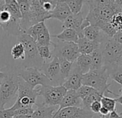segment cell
Listing matches in <instances>:
<instances>
[{
  "label": "cell",
  "instance_id": "1",
  "mask_svg": "<svg viewBox=\"0 0 122 118\" xmlns=\"http://www.w3.org/2000/svg\"><path fill=\"white\" fill-rule=\"evenodd\" d=\"M84 3L89 7L88 13L85 19L90 25L97 26L100 29L106 23L110 22L114 15L122 12L116 0H93L84 1Z\"/></svg>",
  "mask_w": 122,
  "mask_h": 118
},
{
  "label": "cell",
  "instance_id": "2",
  "mask_svg": "<svg viewBox=\"0 0 122 118\" xmlns=\"http://www.w3.org/2000/svg\"><path fill=\"white\" fill-rule=\"evenodd\" d=\"M4 77L0 81V109H5V105L10 102L18 91V69L7 66L2 69Z\"/></svg>",
  "mask_w": 122,
  "mask_h": 118
},
{
  "label": "cell",
  "instance_id": "3",
  "mask_svg": "<svg viewBox=\"0 0 122 118\" xmlns=\"http://www.w3.org/2000/svg\"><path fill=\"white\" fill-rule=\"evenodd\" d=\"M102 48L103 66L108 74L118 68H122V45L113 38H108L101 45Z\"/></svg>",
  "mask_w": 122,
  "mask_h": 118
},
{
  "label": "cell",
  "instance_id": "4",
  "mask_svg": "<svg viewBox=\"0 0 122 118\" xmlns=\"http://www.w3.org/2000/svg\"><path fill=\"white\" fill-rule=\"evenodd\" d=\"M108 72L106 69L103 66L99 69L91 70L87 74L83 75L82 85H86L93 88L101 95L104 96L105 94L110 93L118 97V94H115L109 89L111 84L108 83Z\"/></svg>",
  "mask_w": 122,
  "mask_h": 118
},
{
  "label": "cell",
  "instance_id": "5",
  "mask_svg": "<svg viewBox=\"0 0 122 118\" xmlns=\"http://www.w3.org/2000/svg\"><path fill=\"white\" fill-rule=\"evenodd\" d=\"M37 97L38 93L37 89L30 86L19 76L17 97L14 105L8 109L11 111H15L22 108L33 107L34 104H36Z\"/></svg>",
  "mask_w": 122,
  "mask_h": 118
},
{
  "label": "cell",
  "instance_id": "6",
  "mask_svg": "<svg viewBox=\"0 0 122 118\" xmlns=\"http://www.w3.org/2000/svg\"><path fill=\"white\" fill-rule=\"evenodd\" d=\"M17 38L18 42L21 43L25 48L26 64L24 67H34L40 70L45 62L38 54L37 45L34 40L25 32H22Z\"/></svg>",
  "mask_w": 122,
  "mask_h": 118
},
{
  "label": "cell",
  "instance_id": "7",
  "mask_svg": "<svg viewBox=\"0 0 122 118\" xmlns=\"http://www.w3.org/2000/svg\"><path fill=\"white\" fill-rule=\"evenodd\" d=\"M20 21L13 17L8 7L5 4V1H0V26L9 35L18 37L23 30L20 27Z\"/></svg>",
  "mask_w": 122,
  "mask_h": 118
},
{
  "label": "cell",
  "instance_id": "8",
  "mask_svg": "<svg viewBox=\"0 0 122 118\" xmlns=\"http://www.w3.org/2000/svg\"><path fill=\"white\" fill-rule=\"evenodd\" d=\"M36 89L43 99L42 104L50 107L60 105L67 91L63 86H40Z\"/></svg>",
  "mask_w": 122,
  "mask_h": 118
},
{
  "label": "cell",
  "instance_id": "9",
  "mask_svg": "<svg viewBox=\"0 0 122 118\" xmlns=\"http://www.w3.org/2000/svg\"><path fill=\"white\" fill-rule=\"evenodd\" d=\"M54 47L52 51V58L57 57L58 58L66 59L71 63H73L81 55L77 43L71 42L58 41L57 43H52Z\"/></svg>",
  "mask_w": 122,
  "mask_h": 118
},
{
  "label": "cell",
  "instance_id": "10",
  "mask_svg": "<svg viewBox=\"0 0 122 118\" xmlns=\"http://www.w3.org/2000/svg\"><path fill=\"white\" fill-rule=\"evenodd\" d=\"M18 76L33 88L37 86H52L50 81L37 68L24 67L18 69Z\"/></svg>",
  "mask_w": 122,
  "mask_h": 118
},
{
  "label": "cell",
  "instance_id": "11",
  "mask_svg": "<svg viewBox=\"0 0 122 118\" xmlns=\"http://www.w3.org/2000/svg\"><path fill=\"white\" fill-rule=\"evenodd\" d=\"M40 71L50 81L52 86H62L63 81L60 76V61L57 57H53L52 61L44 63Z\"/></svg>",
  "mask_w": 122,
  "mask_h": 118
},
{
  "label": "cell",
  "instance_id": "12",
  "mask_svg": "<svg viewBox=\"0 0 122 118\" xmlns=\"http://www.w3.org/2000/svg\"><path fill=\"white\" fill-rule=\"evenodd\" d=\"M90 25V23L83 18L82 12H80L76 15L71 14L63 22V28H69L74 30L78 35V38L84 37L83 35V30L88 26Z\"/></svg>",
  "mask_w": 122,
  "mask_h": 118
},
{
  "label": "cell",
  "instance_id": "13",
  "mask_svg": "<svg viewBox=\"0 0 122 118\" xmlns=\"http://www.w3.org/2000/svg\"><path fill=\"white\" fill-rule=\"evenodd\" d=\"M93 113L83 107H71L56 112L53 118H93Z\"/></svg>",
  "mask_w": 122,
  "mask_h": 118
},
{
  "label": "cell",
  "instance_id": "14",
  "mask_svg": "<svg viewBox=\"0 0 122 118\" xmlns=\"http://www.w3.org/2000/svg\"><path fill=\"white\" fill-rule=\"evenodd\" d=\"M50 13L47 12L42 7L40 0H30V22L31 27L45 22V20L50 19Z\"/></svg>",
  "mask_w": 122,
  "mask_h": 118
},
{
  "label": "cell",
  "instance_id": "15",
  "mask_svg": "<svg viewBox=\"0 0 122 118\" xmlns=\"http://www.w3.org/2000/svg\"><path fill=\"white\" fill-rule=\"evenodd\" d=\"M83 74L81 73L78 68L76 66L75 63H73L72 69L69 76L63 84V86L68 90L77 91L82 86Z\"/></svg>",
  "mask_w": 122,
  "mask_h": 118
},
{
  "label": "cell",
  "instance_id": "16",
  "mask_svg": "<svg viewBox=\"0 0 122 118\" xmlns=\"http://www.w3.org/2000/svg\"><path fill=\"white\" fill-rule=\"evenodd\" d=\"M83 35L84 38L88 40L97 42L100 44H102L109 38L98 27L91 25L86 27L83 30Z\"/></svg>",
  "mask_w": 122,
  "mask_h": 118
},
{
  "label": "cell",
  "instance_id": "17",
  "mask_svg": "<svg viewBox=\"0 0 122 118\" xmlns=\"http://www.w3.org/2000/svg\"><path fill=\"white\" fill-rule=\"evenodd\" d=\"M71 107H83L82 100L78 97L76 91L68 90L60 104L59 108L56 112H58L64 108Z\"/></svg>",
  "mask_w": 122,
  "mask_h": 118
},
{
  "label": "cell",
  "instance_id": "18",
  "mask_svg": "<svg viewBox=\"0 0 122 118\" xmlns=\"http://www.w3.org/2000/svg\"><path fill=\"white\" fill-rule=\"evenodd\" d=\"M72 13L66 2L59 0V1L57 2V5L54 10L50 14V19H55L60 20L62 22H64V21Z\"/></svg>",
  "mask_w": 122,
  "mask_h": 118
},
{
  "label": "cell",
  "instance_id": "19",
  "mask_svg": "<svg viewBox=\"0 0 122 118\" xmlns=\"http://www.w3.org/2000/svg\"><path fill=\"white\" fill-rule=\"evenodd\" d=\"M17 3L22 15V19L20 21V27L23 32L27 30L31 27L30 22V0H17Z\"/></svg>",
  "mask_w": 122,
  "mask_h": 118
},
{
  "label": "cell",
  "instance_id": "20",
  "mask_svg": "<svg viewBox=\"0 0 122 118\" xmlns=\"http://www.w3.org/2000/svg\"><path fill=\"white\" fill-rule=\"evenodd\" d=\"M77 45L78 47V50L81 54H84V55H91L94 50L100 47L101 44L94 42V41H91L86 39V38H78V40L77 42Z\"/></svg>",
  "mask_w": 122,
  "mask_h": 118
},
{
  "label": "cell",
  "instance_id": "21",
  "mask_svg": "<svg viewBox=\"0 0 122 118\" xmlns=\"http://www.w3.org/2000/svg\"><path fill=\"white\" fill-rule=\"evenodd\" d=\"M37 109L34 110L32 118H53L56 109L54 107L45 105L44 104H36Z\"/></svg>",
  "mask_w": 122,
  "mask_h": 118
},
{
  "label": "cell",
  "instance_id": "22",
  "mask_svg": "<svg viewBox=\"0 0 122 118\" xmlns=\"http://www.w3.org/2000/svg\"><path fill=\"white\" fill-rule=\"evenodd\" d=\"M74 63L83 75L87 74L91 69L92 62L90 55L81 54Z\"/></svg>",
  "mask_w": 122,
  "mask_h": 118
},
{
  "label": "cell",
  "instance_id": "23",
  "mask_svg": "<svg viewBox=\"0 0 122 118\" xmlns=\"http://www.w3.org/2000/svg\"><path fill=\"white\" fill-rule=\"evenodd\" d=\"M52 38H56L60 41L63 42H71L77 43L78 40V33L73 29L69 28H64L62 32L57 35H52Z\"/></svg>",
  "mask_w": 122,
  "mask_h": 118
},
{
  "label": "cell",
  "instance_id": "24",
  "mask_svg": "<svg viewBox=\"0 0 122 118\" xmlns=\"http://www.w3.org/2000/svg\"><path fill=\"white\" fill-rule=\"evenodd\" d=\"M91 58V69H99L103 66V58L102 53V48L100 45L98 48L94 50L93 53L90 55Z\"/></svg>",
  "mask_w": 122,
  "mask_h": 118
},
{
  "label": "cell",
  "instance_id": "25",
  "mask_svg": "<svg viewBox=\"0 0 122 118\" xmlns=\"http://www.w3.org/2000/svg\"><path fill=\"white\" fill-rule=\"evenodd\" d=\"M58 59L60 61V76H61V79L63 81V84L64 81L67 79V78L71 74L73 63L69 62L66 59H64V58H58Z\"/></svg>",
  "mask_w": 122,
  "mask_h": 118
},
{
  "label": "cell",
  "instance_id": "26",
  "mask_svg": "<svg viewBox=\"0 0 122 118\" xmlns=\"http://www.w3.org/2000/svg\"><path fill=\"white\" fill-rule=\"evenodd\" d=\"M35 43L37 46H50L52 45L51 42V35L47 27L38 35L36 38Z\"/></svg>",
  "mask_w": 122,
  "mask_h": 118
},
{
  "label": "cell",
  "instance_id": "27",
  "mask_svg": "<svg viewBox=\"0 0 122 118\" xmlns=\"http://www.w3.org/2000/svg\"><path fill=\"white\" fill-rule=\"evenodd\" d=\"M5 4L15 18L21 20L22 15L17 0H5Z\"/></svg>",
  "mask_w": 122,
  "mask_h": 118
},
{
  "label": "cell",
  "instance_id": "28",
  "mask_svg": "<svg viewBox=\"0 0 122 118\" xmlns=\"http://www.w3.org/2000/svg\"><path fill=\"white\" fill-rule=\"evenodd\" d=\"M45 27H46V25H45V22H42L37 23V24L30 27L29 29H27V30H25L23 32H25L27 35H30L34 40V41L35 42L37 37L45 29Z\"/></svg>",
  "mask_w": 122,
  "mask_h": 118
},
{
  "label": "cell",
  "instance_id": "29",
  "mask_svg": "<svg viewBox=\"0 0 122 118\" xmlns=\"http://www.w3.org/2000/svg\"><path fill=\"white\" fill-rule=\"evenodd\" d=\"M11 54L12 58L15 60L17 59H21V60H25V48L21 43H16L11 50Z\"/></svg>",
  "mask_w": 122,
  "mask_h": 118
},
{
  "label": "cell",
  "instance_id": "30",
  "mask_svg": "<svg viewBox=\"0 0 122 118\" xmlns=\"http://www.w3.org/2000/svg\"><path fill=\"white\" fill-rule=\"evenodd\" d=\"M65 2L68 6L72 14L76 15L81 12V9L84 4V1H82V0H66Z\"/></svg>",
  "mask_w": 122,
  "mask_h": 118
},
{
  "label": "cell",
  "instance_id": "31",
  "mask_svg": "<svg viewBox=\"0 0 122 118\" xmlns=\"http://www.w3.org/2000/svg\"><path fill=\"white\" fill-rule=\"evenodd\" d=\"M103 95H101V94H99L98 91L96 92V93H93V94H90L89 96L85 97L84 99H82V105H83V108L86 109H88V110H91L90 109V106L91 104L96 102V101H101V97H103Z\"/></svg>",
  "mask_w": 122,
  "mask_h": 118
},
{
  "label": "cell",
  "instance_id": "32",
  "mask_svg": "<svg viewBox=\"0 0 122 118\" xmlns=\"http://www.w3.org/2000/svg\"><path fill=\"white\" fill-rule=\"evenodd\" d=\"M37 52L40 58L45 63L46 61L52 58V51L50 50V46H37Z\"/></svg>",
  "mask_w": 122,
  "mask_h": 118
},
{
  "label": "cell",
  "instance_id": "33",
  "mask_svg": "<svg viewBox=\"0 0 122 118\" xmlns=\"http://www.w3.org/2000/svg\"><path fill=\"white\" fill-rule=\"evenodd\" d=\"M100 102L101 104V106L105 107L106 109H107L109 112L116 109V102L115 99H112V98H109V97L103 96L101 97Z\"/></svg>",
  "mask_w": 122,
  "mask_h": 118
},
{
  "label": "cell",
  "instance_id": "34",
  "mask_svg": "<svg viewBox=\"0 0 122 118\" xmlns=\"http://www.w3.org/2000/svg\"><path fill=\"white\" fill-rule=\"evenodd\" d=\"M78 97H80V99L82 100L83 99H84L85 97L89 96L91 94L96 93L97 92V91L96 89H94L93 88L88 86H86V85H82L77 91H76Z\"/></svg>",
  "mask_w": 122,
  "mask_h": 118
},
{
  "label": "cell",
  "instance_id": "35",
  "mask_svg": "<svg viewBox=\"0 0 122 118\" xmlns=\"http://www.w3.org/2000/svg\"><path fill=\"white\" fill-rule=\"evenodd\" d=\"M113 28L118 31H122V12L114 15L110 21Z\"/></svg>",
  "mask_w": 122,
  "mask_h": 118
},
{
  "label": "cell",
  "instance_id": "36",
  "mask_svg": "<svg viewBox=\"0 0 122 118\" xmlns=\"http://www.w3.org/2000/svg\"><path fill=\"white\" fill-rule=\"evenodd\" d=\"M40 2L44 10L51 14L56 6L57 1L56 0H40Z\"/></svg>",
  "mask_w": 122,
  "mask_h": 118
},
{
  "label": "cell",
  "instance_id": "37",
  "mask_svg": "<svg viewBox=\"0 0 122 118\" xmlns=\"http://www.w3.org/2000/svg\"><path fill=\"white\" fill-rule=\"evenodd\" d=\"M109 77L118 84L122 85V68H118L111 72L109 74Z\"/></svg>",
  "mask_w": 122,
  "mask_h": 118
},
{
  "label": "cell",
  "instance_id": "38",
  "mask_svg": "<svg viewBox=\"0 0 122 118\" xmlns=\"http://www.w3.org/2000/svg\"><path fill=\"white\" fill-rule=\"evenodd\" d=\"M14 116V111H11L9 109H0V118H12Z\"/></svg>",
  "mask_w": 122,
  "mask_h": 118
},
{
  "label": "cell",
  "instance_id": "39",
  "mask_svg": "<svg viewBox=\"0 0 122 118\" xmlns=\"http://www.w3.org/2000/svg\"><path fill=\"white\" fill-rule=\"evenodd\" d=\"M101 104L100 101H96L93 102L90 106V109L93 114H98L101 108Z\"/></svg>",
  "mask_w": 122,
  "mask_h": 118
},
{
  "label": "cell",
  "instance_id": "40",
  "mask_svg": "<svg viewBox=\"0 0 122 118\" xmlns=\"http://www.w3.org/2000/svg\"><path fill=\"white\" fill-rule=\"evenodd\" d=\"M113 38L117 43H118L121 45H122V31H118V32H116V33L114 35V36L113 37Z\"/></svg>",
  "mask_w": 122,
  "mask_h": 118
},
{
  "label": "cell",
  "instance_id": "41",
  "mask_svg": "<svg viewBox=\"0 0 122 118\" xmlns=\"http://www.w3.org/2000/svg\"><path fill=\"white\" fill-rule=\"evenodd\" d=\"M108 118H122L121 117V114H118L116 111V109L109 112V114H108Z\"/></svg>",
  "mask_w": 122,
  "mask_h": 118
},
{
  "label": "cell",
  "instance_id": "42",
  "mask_svg": "<svg viewBox=\"0 0 122 118\" xmlns=\"http://www.w3.org/2000/svg\"><path fill=\"white\" fill-rule=\"evenodd\" d=\"M99 113L101 114V116H106L109 114V112L107 109H106L105 107H101V109H100V112Z\"/></svg>",
  "mask_w": 122,
  "mask_h": 118
},
{
  "label": "cell",
  "instance_id": "43",
  "mask_svg": "<svg viewBox=\"0 0 122 118\" xmlns=\"http://www.w3.org/2000/svg\"><path fill=\"white\" fill-rule=\"evenodd\" d=\"M115 100H116V103H118V104H120L122 105V94L118 95V97L116 99H115Z\"/></svg>",
  "mask_w": 122,
  "mask_h": 118
},
{
  "label": "cell",
  "instance_id": "44",
  "mask_svg": "<svg viewBox=\"0 0 122 118\" xmlns=\"http://www.w3.org/2000/svg\"><path fill=\"white\" fill-rule=\"evenodd\" d=\"M12 118H32L31 116L28 115H15Z\"/></svg>",
  "mask_w": 122,
  "mask_h": 118
},
{
  "label": "cell",
  "instance_id": "45",
  "mask_svg": "<svg viewBox=\"0 0 122 118\" xmlns=\"http://www.w3.org/2000/svg\"><path fill=\"white\" fill-rule=\"evenodd\" d=\"M116 2L118 5V6L120 7V8L121 10V12H122V0H116Z\"/></svg>",
  "mask_w": 122,
  "mask_h": 118
},
{
  "label": "cell",
  "instance_id": "46",
  "mask_svg": "<svg viewBox=\"0 0 122 118\" xmlns=\"http://www.w3.org/2000/svg\"><path fill=\"white\" fill-rule=\"evenodd\" d=\"M4 77V73L2 71H0V81L2 79V78Z\"/></svg>",
  "mask_w": 122,
  "mask_h": 118
},
{
  "label": "cell",
  "instance_id": "47",
  "mask_svg": "<svg viewBox=\"0 0 122 118\" xmlns=\"http://www.w3.org/2000/svg\"><path fill=\"white\" fill-rule=\"evenodd\" d=\"M101 118H108V116L106 115V116H101Z\"/></svg>",
  "mask_w": 122,
  "mask_h": 118
},
{
  "label": "cell",
  "instance_id": "48",
  "mask_svg": "<svg viewBox=\"0 0 122 118\" xmlns=\"http://www.w3.org/2000/svg\"><path fill=\"white\" fill-rule=\"evenodd\" d=\"M119 91L121 92V94H122V88H121V89L119 90Z\"/></svg>",
  "mask_w": 122,
  "mask_h": 118
}]
</instances>
